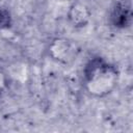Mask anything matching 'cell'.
I'll list each match as a JSON object with an SVG mask.
<instances>
[{"label": "cell", "mask_w": 133, "mask_h": 133, "mask_svg": "<svg viewBox=\"0 0 133 133\" xmlns=\"http://www.w3.org/2000/svg\"><path fill=\"white\" fill-rule=\"evenodd\" d=\"M7 85H8L7 77H6L5 73H4L2 70H0V95L6 89Z\"/></svg>", "instance_id": "obj_6"}, {"label": "cell", "mask_w": 133, "mask_h": 133, "mask_svg": "<svg viewBox=\"0 0 133 133\" xmlns=\"http://www.w3.org/2000/svg\"><path fill=\"white\" fill-rule=\"evenodd\" d=\"M109 21L115 28L129 27L132 21L131 0H117L110 10Z\"/></svg>", "instance_id": "obj_2"}, {"label": "cell", "mask_w": 133, "mask_h": 133, "mask_svg": "<svg viewBox=\"0 0 133 133\" xmlns=\"http://www.w3.org/2000/svg\"><path fill=\"white\" fill-rule=\"evenodd\" d=\"M74 52L75 50L71 42L65 38H56L50 46V53L52 57L62 62H68L72 59Z\"/></svg>", "instance_id": "obj_3"}, {"label": "cell", "mask_w": 133, "mask_h": 133, "mask_svg": "<svg viewBox=\"0 0 133 133\" xmlns=\"http://www.w3.org/2000/svg\"><path fill=\"white\" fill-rule=\"evenodd\" d=\"M11 24V17L7 9L0 7V29L8 28Z\"/></svg>", "instance_id": "obj_5"}, {"label": "cell", "mask_w": 133, "mask_h": 133, "mask_svg": "<svg viewBox=\"0 0 133 133\" xmlns=\"http://www.w3.org/2000/svg\"><path fill=\"white\" fill-rule=\"evenodd\" d=\"M117 69L102 57L91 58L84 68L83 81L87 92L95 97L110 94L117 84Z\"/></svg>", "instance_id": "obj_1"}, {"label": "cell", "mask_w": 133, "mask_h": 133, "mask_svg": "<svg viewBox=\"0 0 133 133\" xmlns=\"http://www.w3.org/2000/svg\"><path fill=\"white\" fill-rule=\"evenodd\" d=\"M68 17L71 24L74 27L80 28V27H84L88 23L90 18V11L85 5L77 2L71 6Z\"/></svg>", "instance_id": "obj_4"}]
</instances>
